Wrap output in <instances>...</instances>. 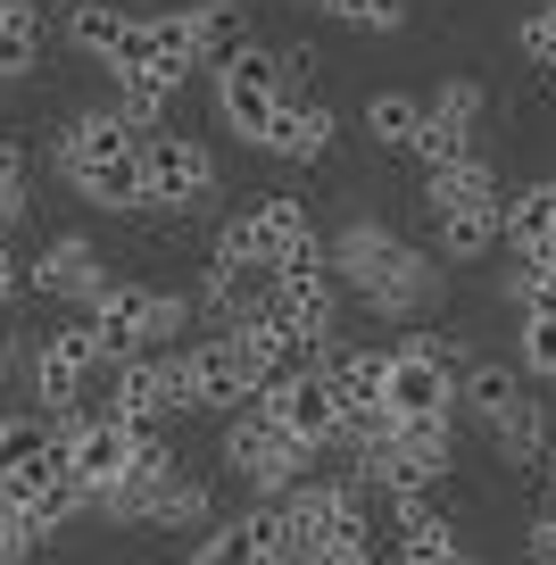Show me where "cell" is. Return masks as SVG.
I'll return each instance as SVG.
<instances>
[{
    "label": "cell",
    "mask_w": 556,
    "mask_h": 565,
    "mask_svg": "<svg viewBox=\"0 0 556 565\" xmlns=\"http://www.w3.org/2000/svg\"><path fill=\"white\" fill-rule=\"evenodd\" d=\"M324 266L341 282V300H357L365 317H383V324H424L449 300V266L424 242H407L399 225H383V216H349L324 242Z\"/></svg>",
    "instance_id": "obj_1"
},
{
    "label": "cell",
    "mask_w": 556,
    "mask_h": 565,
    "mask_svg": "<svg viewBox=\"0 0 556 565\" xmlns=\"http://www.w3.org/2000/svg\"><path fill=\"white\" fill-rule=\"evenodd\" d=\"M141 192H150V216L183 225V216L216 209V192H225V167H216V150H209L200 134H183V125H158V134H141Z\"/></svg>",
    "instance_id": "obj_2"
},
{
    "label": "cell",
    "mask_w": 556,
    "mask_h": 565,
    "mask_svg": "<svg viewBox=\"0 0 556 565\" xmlns=\"http://www.w3.org/2000/svg\"><path fill=\"white\" fill-rule=\"evenodd\" d=\"M266 317L308 350V366H324V358L341 350V282H332V266H324V242H316L308 258L266 275Z\"/></svg>",
    "instance_id": "obj_3"
},
{
    "label": "cell",
    "mask_w": 556,
    "mask_h": 565,
    "mask_svg": "<svg viewBox=\"0 0 556 565\" xmlns=\"http://www.w3.org/2000/svg\"><path fill=\"white\" fill-rule=\"evenodd\" d=\"M216 458H225V475L242 482L249 499H282L291 482H308L316 475V458L282 433L275 416H266L258 399L242 407V416H225V433H216Z\"/></svg>",
    "instance_id": "obj_4"
},
{
    "label": "cell",
    "mask_w": 556,
    "mask_h": 565,
    "mask_svg": "<svg viewBox=\"0 0 556 565\" xmlns=\"http://www.w3.org/2000/svg\"><path fill=\"white\" fill-rule=\"evenodd\" d=\"M216 75V125H225L233 141H249L258 150L266 125H275V108L291 100V75H282V51H266V42H249L242 58H225Z\"/></svg>",
    "instance_id": "obj_5"
},
{
    "label": "cell",
    "mask_w": 556,
    "mask_h": 565,
    "mask_svg": "<svg viewBox=\"0 0 556 565\" xmlns=\"http://www.w3.org/2000/svg\"><path fill=\"white\" fill-rule=\"evenodd\" d=\"M482 108H490V92L473 84V75H440V84L424 92V125H416V150H407V159H416L424 175L473 159V150H482Z\"/></svg>",
    "instance_id": "obj_6"
},
{
    "label": "cell",
    "mask_w": 556,
    "mask_h": 565,
    "mask_svg": "<svg viewBox=\"0 0 556 565\" xmlns=\"http://www.w3.org/2000/svg\"><path fill=\"white\" fill-rule=\"evenodd\" d=\"M167 366H174V391H183L192 416H242V407L258 399V383H249L242 350H233L225 333H192L183 350H167Z\"/></svg>",
    "instance_id": "obj_7"
},
{
    "label": "cell",
    "mask_w": 556,
    "mask_h": 565,
    "mask_svg": "<svg viewBox=\"0 0 556 565\" xmlns=\"http://www.w3.org/2000/svg\"><path fill=\"white\" fill-rule=\"evenodd\" d=\"M100 282H108V258L92 233H51V242L25 258V291H34L51 317H84L92 300H100Z\"/></svg>",
    "instance_id": "obj_8"
},
{
    "label": "cell",
    "mask_w": 556,
    "mask_h": 565,
    "mask_svg": "<svg viewBox=\"0 0 556 565\" xmlns=\"http://www.w3.org/2000/svg\"><path fill=\"white\" fill-rule=\"evenodd\" d=\"M92 391H100V416H117L125 433H167L174 416H192V407H183V391H174V366H167V358H117Z\"/></svg>",
    "instance_id": "obj_9"
},
{
    "label": "cell",
    "mask_w": 556,
    "mask_h": 565,
    "mask_svg": "<svg viewBox=\"0 0 556 565\" xmlns=\"http://www.w3.org/2000/svg\"><path fill=\"white\" fill-rule=\"evenodd\" d=\"M258 407L291 433L299 449H308V458H332V449L349 441V433H341V399H332L324 366H299V374H282V383H266Z\"/></svg>",
    "instance_id": "obj_10"
},
{
    "label": "cell",
    "mask_w": 556,
    "mask_h": 565,
    "mask_svg": "<svg viewBox=\"0 0 556 565\" xmlns=\"http://www.w3.org/2000/svg\"><path fill=\"white\" fill-rule=\"evenodd\" d=\"M133 159H141V134H133V125H125L108 100L75 108V117H67V134H58V150H51L58 183H75V175H100V167H133Z\"/></svg>",
    "instance_id": "obj_11"
},
{
    "label": "cell",
    "mask_w": 556,
    "mask_h": 565,
    "mask_svg": "<svg viewBox=\"0 0 556 565\" xmlns=\"http://www.w3.org/2000/svg\"><path fill=\"white\" fill-rule=\"evenodd\" d=\"M117 67H133V75H150V84H167V92H183L200 75V51H192V18L183 9H141L133 18V42H125V58ZM108 67V75H117Z\"/></svg>",
    "instance_id": "obj_12"
},
{
    "label": "cell",
    "mask_w": 556,
    "mask_h": 565,
    "mask_svg": "<svg viewBox=\"0 0 556 565\" xmlns=\"http://www.w3.org/2000/svg\"><path fill=\"white\" fill-rule=\"evenodd\" d=\"M133 441L141 433H125L117 416H100V407H84V416L67 424V482L84 491V508L100 491H117L125 482V466H133Z\"/></svg>",
    "instance_id": "obj_13"
},
{
    "label": "cell",
    "mask_w": 556,
    "mask_h": 565,
    "mask_svg": "<svg viewBox=\"0 0 556 565\" xmlns=\"http://www.w3.org/2000/svg\"><path fill=\"white\" fill-rule=\"evenodd\" d=\"M383 407H391V424H449V416H457V383H449L440 366H424V358H407L399 341H391Z\"/></svg>",
    "instance_id": "obj_14"
},
{
    "label": "cell",
    "mask_w": 556,
    "mask_h": 565,
    "mask_svg": "<svg viewBox=\"0 0 556 565\" xmlns=\"http://www.w3.org/2000/svg\"><path fill=\"white\" fill-rule=\"evenodd\" d=\"M332 141H341V117L299 92V100L275 108V125H266L258 150H266V159H282V167H316V159H332Z\"/></svg>",
    "instance_id": "obj_15"
},
{
    "label": "cell",
    "mask_w": 556,
    "mask_h": 565,
    "mask_svg": "<svg viewBox=\"0 0 556 565\" xmlns=\"http://www.w3.org/2000/svg\"><path fill=\"white\" fill-rule=\"evenodd\" d=\"M548 449H556V416H548V399H515L499 424H490V458L506 466V475H539L548 466Z\"/></svg>",
    "instance_id": "obj_16"
},
{
    "label": "cell",
    "mask_w": 556,
    "mask_h": 565,
    "mask_svg": "<svg viewBox=\"0 0 556 565\" xmlns=\"http://www.w3.org/2000/svg\"><path fill=\"white\" fill-rule=\"evenodd\" d=\"M457 524L432 508V499H399L391 508V565H449L457 557Z\"/></svg>",
    "instance_id": "obj_17"
},
{
    "label": "cell",
    "mask_w": 556,
    "mask_h": 565,
    "mask_svg": "<svg viewBox=\"0 0 556 565\" xmlns=\"http://www.w3.org/2000/svg\"><path fill=\"white\" fill-rule=\"evenodd\" d=\"M506 183H499V159L490 150H473V159L440 167V175H424V216H457V209H499Z\"/></svg>",
    "instance_id": "obj_18"
},
{
    "label": "cell",
    "mask_w": 556,
    "mask_h": 565,
    "mask_svg": "<svg viewBox=\"0 0 556 565\" xmlns=\"http://www.w3.org/2000/svg\"><path fill=\"white\" fill-rule=\"evenodd\" d=\"M499 242L515 249V258H539V249L556 242V175L515 183V192L499 200Z\"/></svg>",
    "instance_id": "obj_19"
},
{
    "label": "cell",
    "mask_w": 556,
    "mask_h": 565,
    "mask_svg": "<svg viewBox=\"0 0 556 565\" xmlns=\"http://www.w3.org/2000/svg\"><path fill=\"white\" fill-rule=\"evenodd\" d=\"M209 524H216V482H209V475H183V466L158 482L150 515H141V532H167V541H183V532H209Z\"/></svg>",
    "instance_id": "obj_20"
},
{
    "label": "cell",
    "mask_w": 556,
    "mask_h": 565,
    "mask_svg": "<svg viewBox=\"0 0 556 565\" xmlns=\"http://www.w3.org/2000/svg\"><path fill=\"white\" fill-rule=\"evenodd\" d=\"M133 18H141V9H125V0H75L58 25H67V42L92 58V67H117L125 42H133Z\"/></svg>",
    "instance_id": "obj_21"
},
{
    "label": "cell",
    "mask_w": 556,
    "mask_h": 565,
    "mask_svg": "<svg viewBox=\"0 0 556 565\" xmlns=\"http://www.w3.org/2000/svg\"><path fill=\"white\" fill-rule=\"evenodd\" d=\"M183 18H192L200 67H225V58H242L249 42H258V34H249V9H242V0H192Z\"/></svg>",
    "instance_id": "obj_22"
},
{
    "label": "cell",
    "mask_w": 556,
    "mask_h": 565,
    "mask_svg": "<svg viewBox=\"0 0 556 565\" xmlns=\"http://www.w3.org/2000/svg\"><path fill=\"white\" fill-rule=\"evenodd\" d=\"M42 42H51L42 0H0V84H25L42 67Z\"/></svg>",
    "instance_id": "obj_23"
},
{
    "label": "cell",
    "mask_w": 556,
    "mask_h": 565,
    "mask_svg": "<svg viewBox=\"0 0 556 565\" xmlns=\"http://www.w3.org/2000/svg\"><path fill=\"white\" fill-rule=\"evenodd\" d=\"M424 249H432L449 275H457V266H473V258H490V249H499V209H457V216H432Z\"/></svg>",
    "instance_id": "obj_24"
},
{
    "label": "cell",
    "mask_w": 556,
    "mask_h": 565,
    "mask_svg": "<svg viewBox=\"0 0 556 565\" xmlns=\"http://www.w3.org/2000/svg\"><path fill=\"white\" fill-rule=\"evenodd\" d=\"M515 399H532V383L515 374V358H482V366H473L466 383H457V407H466V416L482 424V433H490V424H499Z\"/></svg>",
    "instance_id": "obj_25"
},
{
    "label": "cell",
    "mask_w": 556,
    "mask_h": 565,
    "mask_svg": "<svg viewBox=\"0 0 556 565\" xmlns=\"http://www.w3.org/2000/svg\"><path fill=\"white\" fill-rule=\"evenodd\" d=\"M416 125H424V100H416V92H365V108H357V134L365 141H374V150H383V159H391V150H416Z\"/></svg>",
    "instance_id": "obj_26"
},
{
    "label": "cell",
    "mask_w": 556,
    "mask_h": 565,
    "mask_svg": "<svg viewBox=\"0 0 556 565\" xmlns=\"http://www.w3.org/2000/svg\"><path fill=\"white\" fill-rule=\"evenodd\" d=\"M399 350H407V358H424V366H440L449 383H466V374L482 366V350H473L466 333H440V324H407V333H399Z\"/></svg>",
    "instance_id": "obj_27"
},
{
    "label": "cell",
    "mask_w": 556,
    "mask_h": 565,
    "mask_svg": "<svg viewBox=\"0 0 556 565\" xmlns=\"http://www.w3.org/2000/svg\"><path fill=\"white\" fill-rule=\"evenodd\" d=\"M499 300L515 308V324H523V317H556V266H539V258H515V275L499 282Z\"/></svg>",
    "instance_id": "obj_28"
},
{
    "label": "cell",
    "mask_w": 556,
    "mask_h": 565,
    "mask_svg": "<svg viewBox=\"0 0 556 565\" xmlns=\"http://www.w3.org/2000/svg\"><path fill=\"white\" fill-rule=\"evenodd\" d=\"M515 374L523 383H556V317H523L515 324Z\"/></svg>",
    "instance_id": "obj_29"
},
{
    "label": "cell",
    "mask_w": 556,
    "mask_h": 565,
    "mask_svg": "<svg viewBox=\"0 0 556 565\" xmlns=\"http://www.w3.org/2000/svg\"><path fill=\"white\" fill-rule=\"evenodd\" d=\"M515 51L532 58V75H548V84H556V0H539V9H523V18H515Z\"/></svg>",
    "instance_id": "obj_30"
},
{
    "label": "cell",
    "mask_w": 556,
    "mask_h": 565,
    "mask_svg": "<svg viewBox=\"0 0 556 565\" xmlns=\"http://www.w3.org/2000/svg\"><path fill=\"white\" fill-rule=\"evenodd\" d=\"M316 9H324V18H341V25H357V34H399L416 0H316Z\"/></svg>",
    "instance_id": "obj_31"
},
{
    "label": "cell",
    "mask_w": 556,
    "mask_h": 565,
    "mask_svg": "<svg viewBox=\"0 0 556 565\" xmlns=\"http://www.w3.org/2000/svg\"><path fill=\"white\" fill-rule=\"evenodd\" d=\"M0 565H34V541H25L18 508H0Z\"/></svg>",
    "instance_id": "obj_32"
},
{
    "label": "cell",
    "mask_w": 556,
    "mask_h": 565,
    "mask_svg": "<svg viewBox=\"0 0 556 565\" xmlns=\"http://www.w3.org/2000/svg\"><path fill=\"white\" fill-rule=\"evenodd\" d=\"M18 291H25V258H18L9 242H0V317L18 308Z\"/></svg>",
    "instance_id": "obj_33"
},
{
    "label": "cell",
    "mask_w": 556,
    "mask_h": 565,
    "mask_svg": "<svg viewBox=\"0 0 556 565\" xmlns=\"http://www.w3.org/2000/svg\"><path fill=\"white\" fill-rule=\"evenodd\" d=\"M9 416H18V407H9V399H0V433H9Z\"/></svg>",
    "instance_id": "obj_34"
},
{
    "label": "cell",
    "mask_w": 556,
    "mask_h": 565,
    "mask_svg": "<svg viewBox=\"0 0 556 565\" xmlns=\"http://www.w3.org/2000/svg\"><path fill=\"white\" fill-rule=\"evenodd\" d=\"M548 491H556V449H548Z\"/></svg>",
    "instance_id": "obj_35"
}]
</instances>
